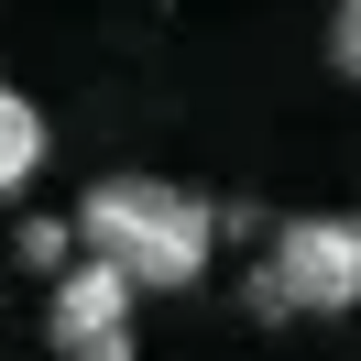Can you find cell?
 <instances>
[{"label":"cell","instance_id":"obj_1","mask_svg":"<svg viewBox=\"0 0 361 361\" xmlns=\"http://www.w3.org/2000/svg\"><path fill=\"white\" fill-rule=\"evenodd\" d=\"M66 230L88 241V263H110L132 295L208 285V252H219V208L186 197V186H164V176H99Z\"/></svg>","mask_w":361,"mask_h":361},{"label":"cell","instance_id":"obj_2","mask_svg":"<svg viewBox=\"0 0 361 361\" xmlns=\"http://www.w3.org/2000/svg\"><path fill=\"white\" fill-rule=\"evenodd\" d=\"M274 295H285V317H339L361 295V230L339 219V208H307V219H274V252H263Z\"/></svg>","mask_w":361,"mask_h":361},{"label":"cell","instance_id":"obj_3","mask_svg":"<svg viewBox=\"0 0 361 361\" xmlns=\"http://www.w3.org/2000/svg\"><path fill=\"white\" fill-rule=\"evenodd\" d=\"M44 339H55V361H132V285H121L110 263H88V252H77V263L55 274Z\"/></svg>","mask_w":361,"mask_h":361},{"label":"cell","instance_id":"obj_4","mask_svg":"<svg viewBox=\"0 0 361 361\" xmlns=\"http://www.w3.org/2000/svg\"><path fill=\"white\" fill-rule=\"evenodd\" d=\"M33 176H44V110L23 88H0V197H23Z\"/></svg>","mask_w":361,"mask_h":361},{"label":"cell","instance_id":"obj_5","mask_svg":"<svg viewBox=\"0 0 361 361\" xmlns=\"http://www.w3.org/2000/svg\"><path fill=\"white\" fill-rule=\"evenodd\" d=\"M23 263H33V274H66V263H77V230H66V219H23Z\"/></svg>","mask_w":361,"mask_h":361},{"label":"cell","instance_id":"obj_6","mask_svg":"<svg viewBox=\"0 0 361 361\" xmlns=\"http://www.w3.org/2000/svg\"><path fill=\"white\" fill-rule=\"evenodd\" d=\"M329 66H339V77L361 66V0H329Z\"/></svg>","mask_w":361,"mask_h":361}]
</instances>
